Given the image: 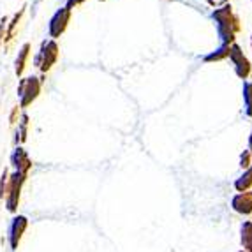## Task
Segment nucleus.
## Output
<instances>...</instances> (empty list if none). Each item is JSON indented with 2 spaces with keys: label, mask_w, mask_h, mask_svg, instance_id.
<instances>
[{
  "label": "nucleus",
  "mask_w": 252,
  "mask_h": 252,
  "mask_svg": "<svg viewBox=\"0 0 252 252\" xmlns=\"http://www.w3.org/2000/svg\"><path fill=\"white\" fill-rule=\"evenodd\" d=\"M212 18L217 23V32L219 37L222 39V44H227V46L235 44V35L242 30V23H240V18L233 13L231 5L226 4L222 7L215 9Z\"/></svg>",
  "instance_id": "nucleus-1"
},
{
  "label": "nucleus",
  "mask_w": 252,
  "mask_h": 252,
  "mask_svg": "<svg viewBox=\"0 0 252 252\" xmlns=\"http://www.w3.org/2000/svg\"><path fill=\"white\" fill-rule=\"evenodd\" d=\"M226 2L227 0H208V4L215 5V7H217V5H226Z\"/></svg>",
  "instance_id": "nucleus-17"
},
{
  "label": "nucleus",
  "mask_w": 252,
  "mask_h": 252,
  "mask_svg": "<svg viewBox=\"0 0 252 252\" xmlns=\"http://www.w3.org/2000/svg\"><path fill=\"white\" fill-rule=\"evenodd\" d=\"M233 210L242 215H252V190L238 192L231 201Z\"/></svg>",
  "instance_id": "nucleus-7"
},
{
  "label": "nucleus",
  "mask_w": 252,
  "mask_h": 252,
  "mask_svg": "<svg viewBox=\"0 0 252 252\" xmlns=\"http://www.w3.org/2000/svg\"><path fill=\"white\" fill-rule=\"evenodd\" d=\"M244 102L247 117H252V81H245L244 83Z\"/></svg>",
  "instance_id": "nucleus-13"
},
{
  "label": "nucleus",
  "mask_w": 252,
  "mask_h": 252,
  "mask_svg": "<svg viewBox=\"0 0 252 252\" xmlns=\"http://www.w3.org/2000/svg\"><path fill=\"white\" fill-rule=\"evenodd\" d=\"M238 252H244V251H238Z\"/></svg>",
  "instance_id": "nucleus-22"
},
{
  "label": "nucleus",
  "mask_w": 252,
  "mask_h": 252,
  "mask_svg": "<svg viewBox=\"0 0 252 252\" xmlns=\"http://www.w3.org/2000/svg\"><path fill=\"white\" fill-rule=\"evenodd\" d=\"M249 152L252 154V132H251V138H249Z\"/></svg>",
  "instance_id": "nucleus-20"
},
{
  "label": "nucleus",
  "mask_w": 252,
  "mask_h": 252,
  "mask_svg": "<svg viewBox=\"0 0 252 252\" xmlns=\"http://www.w3.org/2000/svg\"><path fill=\"white\" fill-rule=\"evenodd\" d=\"M39 92H41V80L35 76L30 78H23L18 85V95H20V104L21 108H27L37 99Z\"/></svg>",
  "instance_id": "nucleus-2"
},
{
  "label": "nucleus",
  "mask_w": 252,
  "mask_h": 252,
  "mask_svg": "<svg viewBox=\"0 0 252 252\" xmlns=\"http://www.w3.org/2000/svg\"><path fill=\"white\" fill-rule=\"evenodd\" d=\"M27 226H29V220H27L25 217H16L13 220V224H11V235H9V240H11V247L16 249L18 244H20L21 236H23V233H25Z\"/></svg>",
  "instance_id": "nucleus-8"
},
{
  "label": "nucleus",
  "mask_w": 252,
  "mask_h": 252,
  "mask_svg": "<svg viewBox=\"0 0 252 252\" xmlns=\"http://www.w3.org/2000/svg\"><path fill=\"white\" fill-rule=\"evenodd\" d=\"M29 55H30V44L29 42H25V44L21 46L20 53H18V59H16V76L23 74V71H25V67H27Z\"/></svg>",
  "instance_id": "nucleus-12"
},
{
  "label": "nucleus",
  "mask_w": 252,
  "mask_h": 252,
  "mask_svg": "<svg viewBox=\"0 0 252 252\" xmlns=\"http://www.w3.org/2000/svg\"><path fill=\"white\" fill-rule=\"evenodd\" d=\"M69 20H71V9L62 7L59 9L57 13L53 14V18L50 20V35L53 39L60 37V35L65 32L69 25Z\"/></svg>",
  "instance_id": "nucleus-6"
},
{
  "label": "nucleus",
  "mask_w": 252,
  "mask_h": 252,
  "mask_svg": "<svg viewBox=\"0 0 252 252\" xmlns=\"http://www.w3.org/2000/svg\"><path fill=\"white\" fill-rule=\"evenodd\" d=\"M16 117H18V106L13 109V113H11V124H16Z\"/></svg>",
  "instance_id": "nucleus-18"
},
{
  "label": "nucleus",
  "mask_w": 252,
  "mask_h": 252,
  "mask_svg": "<svg viewBox=\"0 0 252 252\" xmlns=\"http://www.w3.org/2000/svg\"><path fill=\"white\" fill-rule=\"evenodd\" d=\"M5 21H7V20L4 18V20H2V23H0V44H2V30L5 29Z\"/></svg>",
  "instance_id": "nucleus-19"
},
{
  "label": "nucleus",
  "mask_w": 252,
  "mask_h": 252,
  "mask_svg": "<svg viewBox=\"0 0 252 252\" xmlns=\"http://www.w3.org/2000/svg\"><path fill=\"white\" fill-rule=\"evenodd\" d=\"M252 164V154L249 150H245L244 154H242V157H240V166L244 169H249Z\"/></svg>",
  "instance_id": "nucleus-15"
},
{
  "label": "nucleus",
  "mask_w": 252,
  "mask_h": 252,
  "mask_svg": "<svg viewBox=\"0 0 252 252\" xmlns=\"http://www.w3.org/2000/svg\"><path fill=\"white\" fill-rule=\"evenodd\" d=\"M25 177L27 175H21V173H18V171L9 177V189H7V196H5L9 212L16 210L18 203H20V192H21L23 184H25Z\"/></svg>",
  "instance_id": "nucleus-4"
},
{
  "label": "nucleus",
  "mask_w": 252,
  "mask_h": 252,
  "mask_svg": "<svg viewBox=\"0 0 252 252\" xmlns=\"http://www.w3.org/2000/svg\"><path fill=\"white\" fill-rule=\"evenodd\" d=\"M229 57V46L227 44H222V46L219 48L217 51H214V53L206 55L205 57V62H214V60H222V59H227Z\"/></svg>",
  "instance_id": "nucleus-14"
},
{
  "label": "nucleus",
  "mask_w": 252,
  "mask_h": 252,
  "mask_svg": "<svg viewBox=\"0 0 252 252\" xmlns=\"http://www.w3.org/2000/svg\"><path fill=\"white\" fill-rule=\"evenodd\" d=\"M240 240H242V247L244 252H252V220H245L240 229Z\"/></svg>",
  "instance_id": "nucleus-10"
},
{
  "label": "nucleus",
  "mask_w": 252,
  "mask_h": 252,
  "mask_svg": "<svg viewBox=\"0 0 252 252\" xmlns=\"http://www.w3.org/2000/svg\"><path fill=\"white\" fill-rule=\"evenodd\" d=\"M57 60H59V46H57V42L53 39L51 41H44L41 46V51L35 57V65L42 72H46L53 67Z\"/></svg>",
  "instance_id": "nucleus-3"
},
{
  "label": "nucleus",
  "mask_w": 252,
  "mask_h": 252,
  "mask_svg": "<svg viewBox=\"0 0 252 252\" xmlns=\"http://www.w3.org/2000/svg\"><path fill=\"white\" fill-rule=\"evenodd\" d=\"M13 164H14V168L18 169V173H21V175H27L29 169L32 168V160L29 159V156H27V152L23 150V148H16V150H14Z\"/></svg>",
  "instance_id": "nucleus-9"
},
{
  "label": "nucleus",
  "mask_w": 252,
  "mask_h": 252,
  "mask_svg": "<svg viewBox=\"0 0 252 252\" xmlns=\"http://www.w3.org/2000/svg\"><path fill=\"white\" fill-rule=\"evenodd\" d=\"M229 59L233 60L235 63V72L238 78L242 80H247L249 76H251V71H252V65L249 62V59L244 55V51L240 50L238 44H231L229 46Z\"/></svg>",
  "instance_id": "nucleus-5"
},
{
  "label": "nucleus",
  "mask_w": 252,
  "mask_h": 252,
  "mask_svg": "<svg viewBox=\"0 0 252 252\" xmlns=\"http://www.w3.org/2000/svg\"><path fill=\"white\" fill-rule=\"evenodd\" d=\"M251 46H252V39H251Z\"/></svg>",
  "instance_id": "nucleus-21"
},
{
  "label": "nucleus",
  "mask_w": 252,
  "mask_h": 252,
  "mask_svg": "<svg viewBox=\"0 0 252 252\" xmlns=\"http://www.w3.org/2000/svg\"><path fill=\"white\" fill-rule=\"evenodd\" d=\"M235 189L238 190V192H247V190H252V164H251V168L245 169L242 177L236 178Z\"/></svg>",
  "instance_id": "nucleus-11"
},
{
  "label": "nucleus",
  "mask_w": 252,
  "mask_h": 252,
  "mask_svg": "<svg viewBox=\"0 0 252 252\" xmlns=\"http://www.w3.org/2000/svg\"><path fill=\"white\" fill-rule=\"evenodd\" d=\"M85 0H67V5L65 7L67 9H72V7H76V5H80V4H83Z\"/></svg>",
  "instance_id": "nucleus-16"
}]
</instances>
